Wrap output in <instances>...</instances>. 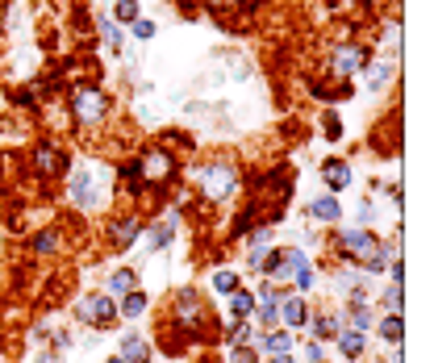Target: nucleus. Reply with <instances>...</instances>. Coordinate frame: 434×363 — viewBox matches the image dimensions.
Wrapping results in <instances>:
<instances>
[{"mask_svg":"<svg viewBox=\"0 0 434 363\" xmlns=\"http://www.w3.org/2000/svg\"><path fill=\"white\" fill-rule=\"evenodd\" d=\"M196 180H201V192H205L209 201H230L234 188H238V171H234V163H226V159L205 163V167L196 171Z\"/></svg>","mask_w":434,"mask_h":363,"instance_id":"nucleus-1","label":"nucleus"},{"mask_svg":"<svg viewBox=\"0 0 434 363\" xmlns=\"http://www.w3.org/2000/svg\"><path fill=\"white\" fill-rule=\"evenodd\" d=\"M104 167H79L75 176H71V201L75 205H84V209H92V205H100L104 201Z\"/></svg>","mask_w":434,"mask_h":363,"instance_id":"nucleus-2","label":"nucleus"},{"mask_svg":"<svg viewBox=\"0 0 434 363\" xmlns=\"http://www.w3.org/2000/svg\"><path fill=\"white\" fill-rule=\"evenodd\" d=\"M71 113L79 125H100L104 113H109V96L100 88H75L71 92Z\"/></svg>","mask_w":434,"mask_h":363,"instance_id":"nucleus-3","label":"nucleus"},{"mask_svg":"<svg viewBox=\"0 0 434 363\" xmlns=\"http://www.w3.org/2000/svg\"><path fill=\"white\" fill-rule=\"evenodd\" d=\"M75 318L100 330V326H109V322L117 318V301H113L109 293H88V297L75 301Z\"/></svg>","mask_w":434,"mask_h":363,"instance_id":"nucleus-4","label":"nucleus"},{"mask_svg":"<svg viewBox=\"0 0 434 363\" xmlns=\"http://www.w3.org/2000/svg\"><path fill=\"white\" fill-rule=\"evenodd\" d=\"M343 251H347L355 263H368V259L385 255V247H380V238H376L372 230H343Z\"/></svg>","mask_w":434,"mask_h":363,"instance_id":"nucleus-5","label":"nucleus"},{"mask_svg":"<svg viewBox=\"0 0 434 363\" xmlns=\"http://www.w3.org/2000/svg\"><path fill=\"white\" fill-rule=\"evenodd\" d=\"M142 176H146L150 184H163V180L176 176V159H171L167 150H150V155H142Z\"/></svg>","mask_w":434,"mask_h":363,"instance_id":"nucleus-6","label":"nucleus"},{"mask_svg":"<svg viewBox=\"0 0 434 363\" xmlns=\"http://www.w3.org/2000/svg\"><path fill=\"white\" fill-rule=\"evenodd\" d=\"M364 59H368L364 46H339L334 50V75H355L364 67Z\"/></svg>","mask_w":434,"mask_h":363,"instance_id":"nucleus-7","label":"nucleus"},{"mask_svg":"<svg viewBox=\"0 0 434 363\" xmlns=\"http://www.w3.org/2000/svg\"><path fill=\"white\" fill-rule=\"evenodd\" d=\"M276 318H284V326H293V330H301V326L309 322V309H305V301H301V297H288V293H284V301H280V309H276Z\"/></svg>","mask_w":434,"mask_h":363,"instance_id":"nucleus-8","label":"nucleus"},{"mask_svg":"<svg viewBox=\"0 0 434 363\" xmlns=\"http://www.w3.org/2000/svg\"><path fill=\"white\" fill-rule=\"evenodd\" d=\"M280 301H284V293H280L276 284H263V288H259V322H263V326H276Z\"/></svg>","mask_w":434,"mask_h":363,"instance_id":"nucleus-9","label":"nucleus"},{"mask_svg":"<svg viewBox=\"0 0 434 363\" xmlns=\"http://www.w3.org/2000/svg\"><path fill=\"white\" fill-rule=\"evenodd\" d=\"M322 180L330 184V192H343V188H351V163H343V159H330V163L322 167Z\"/></svg>","mask_w":434,"mask_h":363,"instance_id":"nucleus-10","label":"nucleus"},{"mask_svg":"<svg viewBox=\"0 0 434 363\" xmlns=\"http://www.w3.org/2000/svg\"><path fill=\"white\" fill-rule=\"evenodd\" d=\"M176 314H180V322H184V326H201V322H205V309H201V301H196V293H192V288H188V293H180Z\"/></svg>","mask_w":434,"mask_h":363,"instance_id":"nucleus-11","label":"nucleus"},{"mask_svg":"<svg viewBox=\"0 0 434 363\" xmlns=\"http://www.w3.org/2000/svg\"><path fill=\"white\" fill-rule=\"evenodd\" d=\"M121 360L125 363H150V347L142 334H125L121 339Z\"/></svg>","mask_w":434,"mask_h":363,"instance_id":"nucleus-12","label":"nucleus"},{"mask_svg":"<svg viewBox=\"0 0 434 363\" xmlns=\"http://www.w3.org/2000/svg\"><path fill=\"white\" fill-rule=\"evenodd\" d=\"M301 268H309V259H305V251H297V247H288V251H280V276L276 280H293Z\"/></svg>","mask_w":434,"mask_h":363,"instance_id":"nucleus-13","label":"nucleus"},{"mask_svg":"<svg viewBox=\"0 0 434 363\" xmlns=\"http://www.w3.org/2000/svg\"><path fill=\"white\" fill-rule=\"evenodd\" d=\"M138 230H142V226H138L134 217H125V222H113V234H109V238H113V247H117V251H125V247L138 238Z\"/></svg>","mask_w":434,"mask_h":363,"instance_id":"nucleus-14","label":"nucleus"},{"mask_svg":"<svg viewBox=\"0 0 434 363\" xmlns=\"http://www.w3.org/2000/svg\"><path fill=\"white\" fill-rule=\"evenodd\" d=\"M171 238H176V222H155V226L146 230V247H150V251H163Z\"/></svg>","mask_w":434,"mask_h":363,"instance_id":"nucleus-15","label":"nucleus"},{"mask_svg":"<svg viewBox=\"0 0 434 363\" xmlns=\"http://www.w3.org/2000/svg\"><path fill=\"white\" fill-rule=\"evenodd\" d=\"M334 339H339V351H343L347 360H355V355H364V334H359V330H351V326H343V330H339Z\"/></svg>","mask_w":434,"mask_h":363,"instance_id":"nucleus-16","label":"nucleus"},{"mask_svg":"<svg viewBox=\"0 0 434 363\" xmlns=\"http://www.w3.org/2000/svg\"><path fill=\"white\" fill-rule=\"evenodd\" d=\"M309 213H313L318 222H339V217H343V205H339L334 196H318V201L309 205Z\"/></svg>","mask_w":434,"mask_h":363,"instance_id":"nucleus-17","label":"nucleus"},{"mask_svg":"<svg viewBox=\"0 0 434 363\" xmlns=\"http://www.w3.org/2000/svg\"><path fill=\"white\" fill-rule=\"evenodd\" d=\"M339 330H343V318H334V314H318V318H313V343L334 339Z\"/></svg>","mask_w":434,"mask_h":363,"instance_id":"nucleus-18","label":"nucleus"},{"mask_svg":"<svg viewBox=\"0 0 434 363\" xmlns=\"http://www.w3.org/2000/svg\"><path fill=\"white\" fill-rule=\"evenodd\" d=\"M380 339H385V343H393V347H401V339H405V322H401V314L380 318Z\"/></svg>","mask_w":434,"mask_h":363,"instance_id":"nucleus-19","label":"nucleus"},{"mask_svg":"<svg viewBox=\"0 0 434 363\" xmlns=\"http://www.w3.org/2000/svg\"><path fill=\"white\" fill-rule=\"evenodd\" d=\"M259 347H263V351H272V355H288V351H293V334H288V330H284V334H280V330H272V334H263V339H259Z\"/></svg>","mask_w":434,"mask_h":363,"instance_id":"nucleus-20","label":"nucleus"},{"mask_svg":"<svg viewBox=\"0 0 434 363\" xmlns=\"http://www.w3.org/2000/svg\"><path fill=\"white\" fill-rule=\"evenodd\" d=\"M230 309H234V318H251V309H255V293H247V288H234L230 293Z\"/></svg>","mask_w":434,"mask_h":363,"instance_id":"nucleus-21","label":"nucleus"},{"mask_svg":"<svg viewBox=\"0 0 434 363\" xmlns=\"http://www.w3.org/2000/svg\"><path fill=\"white\" fill-rule=\"evenodd\" d=\"M134 284H138V280H134V272H125V268H121V272H113V276H109V297H125V293H134Z\"/></svg>","mask_w":434,"mask_h":363,"instance_id":"nucleus-22","label":"nucleus"},{"mask_svg":"<svg viewBox=\"0 0 434 363\" xmlns=\"http://www.w3.org/2000/svg\"><path fill=\"white\" fill-rule=\"evenodd\" d=\"M100 33H104L109 50H117V54H121V46H125V33L117 29V21H113V17H104V21H100Z\"/></svg>","mask_w":434,"mask_h":363,"instance_id":"nucleus-23","label":"nucleus"},{"mask_svg":"<svg viewBox=\"0 0 434 363\" xmlns=\"http://www.w3.org/2000/svg\"><path fill=\"white\" fill-rule=\"evenodd\" d=\"M121 314H125V318H142V314H146V293H138V288H134V293H125Z\"/></svg>","mask_w":434,"mask_h":363,"instance_id":"nucleus-24","label":"nucleus"},{"mask_svg":"<svg viewBox=\"0 0 434 363\" xmlns=\"http://www.w3.org/2000/svg\"><path fill=\"white\" fill-rule=\"evenodd\" d=\"M389 79H393V63H376V67H372V75H368V88H372V92H380Z\"/></svg>","mask_w":434,"mask_h":363,"instance_id":"nucleus-25","label":"nucleus"},{"mask_svg":"<svg viewBox=\"0 0 434 363\" xmlns=\"http://www.w3.org/2000/svg\"><path fill=\"white\" fill-rule=\"evenodd\" d=\"M113 21H130L134 25L138 21V0H117L113 4Z\"/></svg>","mask_w":434,"mask_h":363,"instance_id":"nucleus-26","label":"nucleus"},{"mask_svg":"<svg viewBox=\"0 0 434 363\" xmlns=\"http://www.w3.org/2000/svg\"><path fill=\"white\" fill-rule=\"evenodd\" d=\"M33 163H38V171H59V150H50V146H42V150L33 155Z\"/></svg>","mask_w":434,"mask_h":363,"instance_id":"nucleus-27","label":"nucleus"},{"mask_svg":"<svg viewBox=\"0 0 434 363\" xmlns=\"http://www.w3.org/2000/svg\"><path fill=\"white\" fill-rule=\"evenodd\" d=\"M213 288H217V293H226V297H230V293H234V288H238V276H234V272H213Z\"/></svg>","mask_w":434,"mask_h":363,"instance_id":"nucleus-28","label":"nucleus"},{"mask_svg":"<svg viewBox=\"0 0 434 363\" xmlns=\"http://www.w3.org/2000/svg\"><path fill=\"white\" fill-rule=\"evenodd\" d=\"M372 326V314H368V305H351V330H368Z\"/></svg>","mask_w":434,"mask_h":363,"instance_id":"nucleus-29","label":"nucleus"},{"mask_svg":"<svg viewBox=\"0 0 434 363\" xmlns=\"http://www.w3.org/2000/svg\"><path fill=\"white\" fill-rule=\"evenodd\" d=\"M385 301H389V314H401V305H405L401 284H389V288H385Z\"/></svg>","mask_w":434,"mask_h":363,"instance_id":"nucleus-30","label":"nucleus"},{"mask_svg":"<svg viewBox=\"0 0 434 363\" xmlns=\"http://www.w3.org/2000/svg\"><path fill=\"white\" fill-rule=\"evenodd\" d=\"M134 38H142V42H150V38H155V21H146V17H138V21H134Z\"/></svg>","mask_w":434,"mask_h":363,"instance_id":"nucleus-31","label":"nucleus"},{"mask_svg":"<svg viewBox=\"0 0 434 363\" xmlns=\"http://www.w3.org/2000/svg\"><path fill=\"white\" fill-rule=\"evenodd\" d=\"M230 363H259V355H255V347H234Z\"/></svg>","mask_w":434,"mask_h":363,"instance_id":"nucleus-32","label":"nucleus"},{"mask_svg":"<svg viewBox=\"0 0 434 363\" xmlns=\"http://www.w3.org/2000/svg\"><path fill=\"white\" fill-rule=\"evenodd\" d=\"M326 138H330V142H339V138H343V121H339L334 113H326Z\"/></svg>","mask_w":434,"mask_h":363,"instance_id":"nucleus-33","label":"nucleus"},{"mask_svg":"<svg viewBox=\"0 0 434 363\" xmlns=\"http://www.w3.org/2000/svg\"><path fill=\"white\" fill-rule=\"evenodd\" d=\"M33 247H38V255H50V251L59 247V238H54V234L46 230V234H38V242H33Z\"/></svg>","mask_w":434,"mask_h":363,"instance_id":"nucleus-34","label":"nucleus"},{"mask_svg":"<svg viewBox=\"0 0 434 363\" xmlns=\"http://www.w3.org/2000/svg\"><path fill=\"white\" fill-rule=\"evenodd\" d=\"M259 268H263V272H268V276L276 280V276H280V251H272L268 259H259Z\"/></svg>","mask_w":434,"mask_h":363,"instance_id":"nucleus-35","label":"nucleus"},{"mask_svg":"<svg viewBox=\"0 0 434 363\" xmlns=\"http://www.w3.org/2000/svg\"><path fill=\"white\" fill-rule=\"evenodd\" d=\"M293 280H297V288H301V293H309V288H313V268H301Z\"/></svg>","mask_w":434,"mask_h":363,"instance_id":"nucleus-36","label":"nucleus"},{"mask_svg":"<svg viewBox=\"0 0 434 363\" xmlns=\"http://www.w3.org/2000/svg\"><path fill=\"white\" fill-rule=\"evenodd\" d=\"M305 360H309V363H326V351H322V343H309V347H305Z\"/></svg>","mask_w":434,"mask_h":363,"instance_id":"nucleus-37","label":"nucleus"},{"mask_svg":"<svg viewBox=\"0 0 434 363\" xmlns=\"http://www.w3.org/2000/svg\"><path fill=\"white\" fill-rule=\"evenodd\" d=\"M389 276H393V284H401V280H405V263L393 259V263H389Z\"/></svg>","mask_w":434,"mask_h":363,"instance_id":"nucleus-38","label":"nucleus"},{"mask_svg":"<svg viewBox=\"0 0 434 363\" xmlns=\"http://www.w3.org/2000/svg\"><path fill=\"white\" fill-rule=\"evenodd\" d=\"M213 8H230V4H238V0H209Z\"/></svg>","mask_w":434,"mask_h":363,"instance_id":"nucleus-39","label":"nucleus"},{"mask_svg":"<svg viewBox=\"0 0 434 363\" xmlns=\"http://www.w3.org/2000/svg\"><path fill=\"white\" fill-rule=\"evenodd\" d=\"M272 363H293V355H272Z\"/></svg>","mask_w":434,"mask_h":363,"instance_id":"nucleus-40","label":"nucleus"},{"mask_svg":"<svg viewBox=\"0 0 434 363\" xmlns=\"http://www.w3.org/2000/svg\"><path fill=\"white\" fill-rule=\"evenodd\" d=\"M104 363H125V360H121V355H109V360H104Z\"/></svg>","mask_w":434,"mask_h":363,"instance_id":"nucleus-41","label":"nucleus"},{"mask_svg":"<svg viewBox=\"0 0 434 363\" xmlns=\"http://www.w3.org/2000/svg\"><path fill=\"white\" fill-rule=\"evenodd\" d=\"M0 13H4V0H0Z\"/></svg>","mask_w":434,"mask_h":363,"instance_id":"nucleus-42","label":"nucleus"}]
</instances>
